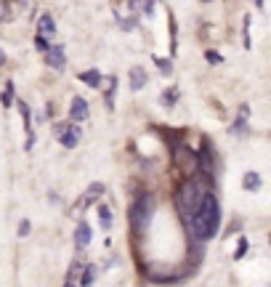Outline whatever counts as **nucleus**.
I'll return each mask as SVG.
<instances>
[{
	"label": "nucleus",
	"instance_id": "nucleus-22",
	"mask_svg": "<svg viewBox=\"0 0 271 287\" xmlns=\"http://www.w3.org/2000/svg\"><path fill=\"white\" fill-rule=\"evenodd\" d=\"M114 88H117V80L112 77V80H109V88H106V106H109V109L114 106Z\"/></svg>",
	"mask_w": 271,
	"mask_h": 287
},
{
	"label": "nucleus",
	"instance_id": "nucleus-21",
	"mask_svg": "<svg viewBox=\"0 0 271 287\" xmlns=\"http://www.w3.org/2000/svg\"><path fill=\"white\" fill-rule=\"evenodd\" d=\"M98 221H101L104 229L112 226V213H109V207H98Z\"/></svg>",
	"mask_w": 271,
	"mask_h": 287
},
{
	"label": "nucleus",
	"instance_id": "nucleus-9",
	"mask_svg": "<svg viewBox=\"0 0 271 287\" xmlns=\"http://www.w3.org/2000/svg\"><path fill=\"white\" fill-rule=\"evenodd\" d=\"M45 64H48L51 69H64V51L61 48H51L48 45V51H45Z\"/></svg>",
	"mask_w": 271,
	"mask_h": 287
},
{
	"label": "nucleus",
	"instance_id": "nucleus-23",
	"mask_svg": "<svg viewBox=\"0 0 271 287\" xmlns=\"http://www.w3.org/2000/svg\"><path fill=\"white\" fill-rule=\"evenodd\" d=\"M242 35H245V48L250 51V45H253V40H250V16H245V27H242Z\"/></svg>",
	"mask_w": 271,
	"mask_h": 287
},
{
	"label": "nucleus",
	"instance_id": "nucleus-20",
	"mask_svg": "<svg viewBox=\"0 0 271 287\" xmlns=\"http://www.w3.org/2000/svg\"><path fill=\"white\" fill-rule=\"evenodd\" d=\"M160 101H162V106H173V104L178 101V91H173V88L165 91V93L160 96Z\"/></svg>",
	"mask_w": 271,
	"mask_h": 287
},
{
	"label": "nucleus",
	"instance_id": "nucleus-3",
	"mask_svg": "<svg viewBox=\"0 0 271 287\" xmlns=\"http://www.w3.org/2000/svg\"><path fill=\"white\" fill-rule=\"evenodd\" d=\"M152 207H154V199L149 191H144V194L136 197V202L130 205V229L136 231V234H141V231L149 226V218H152Z\"/></svg>",
	"mask_w": 271,
	"mask_h": 287
},
{
	"label": "nucleus",
	"instance_id": "nucleus-10",
	"mask_svg": "<svg viewBox=\"0 0 271 287\" xmlns=\"http://www.w3.org/2000/svg\"><path fill=\"white\" fill-rule=\"evenodd\" d=\"M149 83V75L144 72V67H133L130 69V91H141Z\"/></svg>",
	"mask_w": 271,
	"mask_h": 287
},
{
	"label": "nucleus",
	"instance_id": "nucleus-27",
	"mask_svg": "<svg viewBox=\"0 0 271 287\" xmlns=\"http://www.w3.org/2000/svg\"><path fill=\"white\" fill-rule=\"evenodd\" d=\"M205 59L210 61V64H221V61H223V56H221L218 51H207V53H205Z\"/></svg>",
	"mask_w": 271,
	"mask_h": 287
},
{
	"label": "nucleus",
	"instance_id": "nucleus-25",
	"mask_svg": "<svg viewBox=\"0 0 271 287\" xmlns=\"http://www.w3.org/2000/svg\"><path fill=\"white\" fill-rule=\"evenodd\" d=\"M245 253H247V239H245V237H239V242H237V253H234V258H245Z\"/></svg>",
	"mask_w": 271,
	"mask_h": 287
},
{
	"label": "nucleus",
	"instance_id": "nucleus-4",
	"mask_svg": "<svg viewBox=\"0 0 271 287\" xmlns=\"http://www.w3.org/2000/svg\"><path fill=\"white\" fill-rule=\"evenodd\" d=\"M53 136L61 141V146L75 149V146L80 144L83 130H80V125H72V122H56V125H53Z\"/></svg>",
	"mask_w": 271,
	"mask_h": 287
},
{
	"label": "nucleus",
	"instance_id": "nucleus-18",
	"mask_svg": "<svg viewBox=\"0 0 271 287\" xmlns=\"http://www.w3.org/2000/svg\"><path fill=\"white\" fill-rule=\"evenodd\" d=\"M96 274H98V269L93 266V263H88V266L83 269V274H80V285H93L96 282Z\"/></svg>",
	"mask_w": 271,
	"mask_h": 287
},
{
	"label": "nucleus",
	"instance_id": "nucleus-12",
	"mask_svg": "<svg viewBox=\"0 0 271 287\" xmlns=\"http://www.w3.org/2000/svg\"><path fill=\"white\" fill-rule=\"evenodd\" d=\"M88 242H90V226L88 223H80L77 231H75V247L83 250V247H88Z\"/></svg>",
	"mask_w": 271,
	"mask_h": 287
},
{
	"label": "nucleus",
	"instance_id": "nucleus-24",
	"mask_svg": "<svg viewBox=\"0 0 271 287\" xmlns=\"http://www.w3.org/2000/svg\"><path fill=\"white\" fill-rule=\"evenodd\" d=\"M11 104H13V85L8 83L3 91V106H11Z\"/></svg>",
	"mask_w": 271,
	"mask_h": 287
},
{
	"label": "nucleus",
	"instance_id": "nucleus-30",
	"mask_svg": "<svg viewBox=\"0 0 271 287\" xmlns=\"http://www.w3.org/2000/svg\"><path fill=\"white\" fill-rule=\"evenodd\" d=\"M202 3H210V0H202Z\"/></svg>",
	"mask_w": 271,
	"mask_h": 287
},
{
	"label": "nucleus",
	"instance_id": "nucleus-8",
	"mask_svg": "<svg viewBox=\"0 0 271 287\" xmlns=\"http://www.w3.org/2000/svg\"><path fill=\"white\" fill-rule=\"evenodd\" d=\"M16 109L21 112L24 130H27V146H24V149H32V146H35V136H32V114H29V106H27L24 101H16Z\"/></svg>",
	"mask_w": 271,
	"mask_h": 287
},
{
	"label": "nucleus",
	"instance_id": "nucleus-26",
	"mask_svg": "<svg viewBox=\"0 0 271 287\" xmlns=\"http://www.w3.org/2000/svg\"><path fill=\"white\" fill-rule=\"evenodd\" d=\"M35 48H37V51H48V37H45V35H37V37H35Z\"/></svg>",
	"mask_w": 271,
	"mask_h": 287
},
{
	"label": "nucleus",
	"instance_id": "nucleus-7",
	"mask_svg": "<svg viewBox=\"0 0 271 287\" xmlns=\"http://www.w3.org/2000/svg\"><path fill=\"white\" fill-rule=\"evenodd\" d=\"M88 101L80 96H75L72 98V106H69V117H72V122H83V120H88Z\"/></svg>",
	"mask_w": 271,
	"mask_h": 287
},
{
	"label": "nucleus",
	"instance_id": "nucleus-28",
	"mask_svg": "<svg viewBox=\"0 0 271 287\" xmlns=\"http://www.w3.org/2000/svg\"><path fill=\"white\" fill-rule=\"evenodd\" d=\"M29 234V221H21L19 223V237H27Z\"/></svg>",
	"mask_w": 271,
	"mask_h": 287
},
{
	"label": "nucleus",
	"instance_id": "nucleus-6",
	"mask_svg": "<svg viewBox=\"0 0 271 287\" xmlns=\"http://www.w3.org/2000/svg\"><path fill=\"white\" fill-rule=\"evenodd\" d=\"M101 194H104V184H90L88 189H85V194H83L80 199H77V205H75V207L83 213L85 207H90V205H93V202H96V199L101 197Z\"/></svg>",
	"mask_w": 271,
	"mask_h": 287
},
{
	"label": "nucleus",
	"instance_id": "nucleus-2",
	"mask_svg": "<svg viewBox=\"0 0 271 287\" xmlns=\"http://www.w3.org/2000/svg\"><path fill=\"white\" fill-rule=\"evenodd\" d=\"M205 191H207V178H202V176L189 178V181L183 184L181 189H178V194H176V205H178V210H181L183 221H186L189 215L194 213V207L199 205V199H202Z\"/></svg>",
	"mask_w": 271,
	"mask_h": 287
},
{
	"label": "nucleus",
	"instance_id": "nucleus-14",
	"mask_svg": "<svg viewBox=\"0 0 271 287\" xmlns=\"http://www.w3.org/2000/svg\"><path fill=\"white\" fill-rule=\"evenodd\" d=\"M80 83L90 85V88H98V85H101V72H96V69H88V72H80Z\"/></svg>",
	"mask_w": 271,
	"mask_h": 287
},
{
	"label": "nucleus",
	"instance_id": "nucleus-15",
	"mask_svg": "<svg viewBox=\"0 0 271 287\" xmlns=\"http://www.w3.org/2000/svg\"><path fill=\"white\" fill-rule=\"evenodd\" d=\"M128 5H130V11H141L144 8L146 16L154 13V0H128Z\"/></svg>",
	"mask_w": 271,
	"mask_h": 287
},
{
	"label": "nucleus",
	"instance_id": "nucleus-16",
	"mask_svg": "<svg viewBox=\"0 0 271 287\" xmlns=\"http://www.w3.org/2000/svg\"><path fill=\"white\" fill-rule=\"evenodd\" d=\"M261 176L258 173H253V170H250V173H245V178H242V186H245V189L247 191H258L261 189Z\"/></svg>",
	"mask_w": 271,
	"mask_h": 287
},
{
	"label": "nucleus",
	"instance_id": "nucleus-17",
	"mask_svg": "<svg viewBox=\"0 0 271 287\" xmlns=\"http://www.w3.org/2000/svg\"><path fill=\"white\" fill-rule=\"evenodd\" d=\"M247 114H250V109H247V104H242L239 106V117H237V122H234V133H242V130L247 128Z\"/></svg>",
	"mask_w": 271,
	"mask_h": 287
},
{
	"label": "nucleus",
	"instance_id": "nucleus-11",
	"mask_svg": "<svg viewBox=\"0 0 271 287\" xmlns=\"http://www.w3.org/2000/svg\"><path fill=\"white\" fill-rule=\"evenodd\" d=\"M53 32H56V21H53L51 13H43V16L37 19V35L53 37Z\"/></svg>",
	"mask_w": 271,
	"mask_h": 287
},
{
	"label": "nucleus",
	"instance_id": "nucleus-29",
	"mask_svg": "<svg viewBox=\"0 0 271 287\" xmlns=\"http://www.w3.org/2000/svg\"><path fill=\"white\" fill-rule=\"evenodd\" d=\"M0 64H5V53L3 51H0Z\"/></svg>",
	"mask_w": 271,
	"mask_h": 287
},
{
	"label": "nucleus",
	"instance_id": "nucleus-5",
	"mask_svg": "<svg viewBox=\"0 0 271 287\" xmlns=\"http://www.w3.org/2000/svg\"><path fill=\"white\" fill-rule=\"evenodd\" d=\"M197 168L202 170V176L213 178V146H210V141H202V149L197 154Z\"/></svg>",
	"mask_w": 271,
	"mask_h": 287
},
{
	"label": "nucleus",
	"instance_id": "nucleus-19",
	"mask_svg": "<svg viewBox=\"0 0 271 287\" xmlns=\"http://www.w3.org/2000/svg\"><path fill=\"white\" fill-rule=\"evenodd\" d=\"M154 64L162 75H173V64H170V59H162V56H154Z\"/></svg>",
	"mask_w": 271,
	"mask_h": 287
},
{
	"label": "nucleus",
	"instance_id": "nucleus-1",
	"mask_svg": "<svg viewBox=\"0 0 271 287\" xmlns=\"http://www.w3.org/2000/svg\"><path fill=\"white\" fill-rule=\"evenodd\" d=\"M186 226H189V234L194 242H207L218 234L221 229V205H218V197L213 194L210 189L202 194L199 205L194 207V213L186 218Z\"/></svg>",
	"mask_w": 271,
	"mask_h": 287
},
{
	"label": "nucleus",
	"instance_id": "nucleus-13",
	"mask_svg": "<svg viewBox=\"0 0 271 287\" xmlns=\"http://www.w3.org/2000/svg\"><path fill=\"white\" fill-rule=\"evenodd\" d=\"M83 269H85V263H83L80 258H77V261L72 263V266H69V274H67V279H64V282H67V285H77V282H80Z\"/></svg>",
	"mask_w": 271,
	"mask_h": 287
}]
</instances>
